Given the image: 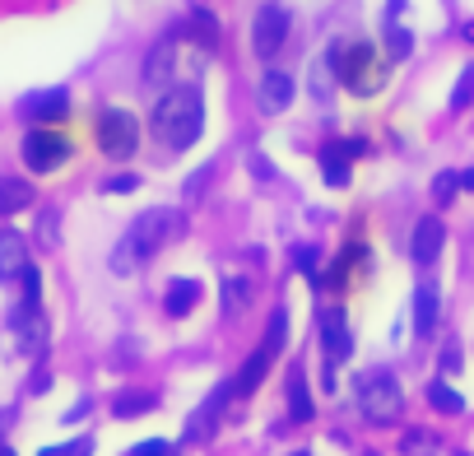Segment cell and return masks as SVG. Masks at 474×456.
<instances>
[{
    "label": "cell",
    "instance_id": "obj_1",
    "mask_svg": "<svg viewBox=\"0 0 474 456\" xmlns=\"http://www.w3.org/2000/svg\"><path fill=\"white\" fill-rule=\"evenodd\" d=\"M181 233H187V219H181V210H173V205H154V210H144L131 233L116 242L112 252V275H135L144 261H154L168 242H177Z\"/></svg>",
    "mask_w": 474,
    "mask_h": 456
},
{
    "label": "cell",
    "instance_id": "obj_2",
    "mask_svg": "<svg viewBox=\"0 0 474 456\" xmlns=\"http://www.w3.org/2000/svg\"><path fill=\"white\" fill-rule=\"evenodd\" d=\"M149 126L168 150H177V154L191 150V144L200 140V131H205V94H200V85H173L154 102Z\"/></svg>",
    "mask_w": 474,
    "mask_h": 456
},
{
    "label": "cell",
    "instance_id": "obj_3",
    "mask_svg": "<svg viewBox=\"0 0 474 456\" xmlns=\"http://www.w3.org/2000/svg\"><path fill=\"white\" fill-rule=\"evenodd\" d=\"M325 61H331V70L344 89L354 94H377L382 75H377V47L367 43V37H335L331 47H325Z\"/></svg>",
    "mask_w": 474,
    "mask_h": 456
},
{
    "label": "cell",
    "instance_id": "obj_4",
    "mask_svg": "<svg viewBox=\"0 0 474 456\" xmlns=\"http://www.w3.org/2000/svg\"><path fill=\"white\" fill-rule=\"evenodd\" d=\"M354 396H358V414L367 424H396L400 419V410H405V391L396 382V372H386V368H373V372H358V387H354Z\"/></svg>",
    "mask_w": 474,
    "mask_h": 456
},
{
    "label": "cell",
    "instance_id": "obj_5",
    "mask_svg": "<svg viewBox=\"0 0 474 456\" xmlns=\"http://www.w3.org/2000/svg\"><path fill=\"white\" fill-rule=\"evenodd\" d=\"M284 340H288V307H275V313H270V326H265L261 349H256V354L237 368V378H233V396H252V391L265 382V372H270V363L279 359Z\"/></svg>",
    "mask_w": 474,
    "mask_h": 456
},
{
    "label": "cell",
    "instance_id": "obj_6",
    "mask_svg": "<svg viewBox=\"0 0 474 456\" xmlns=\"http://www.w3.org/2000/svg\"><path fill=\"white\" fill-rule=\"evenodd\" d=\"M98 150L108 159H131L140 150V121L126 108H102L98 112Z\"/></svg>",
    "mask_w": 474,
    "mask_h": 456
},
{
    "label": "cell",
    "instance_id": "obj_7",
    "mask_svg": "<svg viewBox=\"0 0 474 456\" xmlns=\"http://www.w3.org/2000/svg\"><path fill=\"white\" fill-rule=\"evenodd\" d=\"M19 154H24L28 173H56L60 163L70 159V140L60 131H52V126H33L24 135V144H19Z\"/></svg>",
    "mask_w": 474,
    "mask_h": 456
},
{
    "label": "cell",
    "instance_id": "obj_8",
    "mask_svg": "<svg viewBox=\"0 0 474 456\" xmlns=\"http://www.w3.org/2000/svg\"><path fill=\"white\" fill-rule=\"evenodd\" d=\"M187 43V33H181V24L177 28H168L158 37V43L149 47V56H144V70H140V79H144V89H168L173 79H177V47Z\"/></svg>",
    "mask_w": 474,
    "mask_h": 456
},
{
    "label": "cell",
    "instance_id": "obj_9",
    "mask_svg": "<svg viewBox=\"0 0 474 456\" xmlns=\"http://www.w3.org/2000/svg\"><path fill=\"white\" fill-rule=\"evenodd\" d=\"M288 28H293V14H288L284 5H261L256 19H252V52L261 61L279 56V47L288 43Z\"/></svg>",
    "mask_w": 474,
    "mask_h": 456
},
{
    "label": "cell",
    "instance_id": "obj_10",
    "mask_svg": "<svg viewBox=\"0 0 474 456\" xmlns=\"http://www.w3.org/2000/svg\"><path fill=\"white\" fill-rule=\"evenodd\" d=\"M349 354H354V330H349L344 307H325L321 313V363L340 368Z\"/></svg>",
    "mask_w": 474,
    "mask_h": 456
},
{
    "label": "cell",
    "instance_id": "obj_11",
    "mask_svg": "<svg viewBox=\"0 0 474 456\" xmlns=\"http://www.w3.org/2000/svg\"><path fill=\"white\" fill-rule=\"evenodd\" d=\"M358 154H367L363 140H331V144H321L317 163H321L325 186H349V177H354V168H349V163H354Z\"/></svg>",
    "mask_w": 474,
    "mask_h": 456
},
{
    "label": "cell",
    "instance_id": "obj_12",
    "mask_svg": "<svg viewBox=\"0 0 474 456\" xmlns=\"http://www.w3.org/2000/svg\"><path fill=\"white\" fill-rule=\"evenodd\" d=\"M19 117L33 121V126H56V121L70 117V89H37L19 102Z\"/></svg>",
    "mask_w": 474,
    "mask_h": 456
},
{
    "label": "cell",
    "instance_id": "obj_13",
    "mask_svg": "<svg viewBox=\"0 0 474 456\" xmlns=\"http://www.w3.org/2000/svg\"><path fill=\"white\" fill-rule=\"evenodd\" d=\"M293 94H298L293 75L270 66V70L261 75V85H256V108H261L265 117H279V112H288V102H293Z\"/></svg>",
    "mask_w": 474,
    "mask_h": 456
},
{
    "label": "cell",
    "instance_id": "obj_14",
    "mask_svg": "<svg viewBox=\"0 0 474 456\" xmlns=\"http://www.w3.org/2000/svg\"><path fill=\"white\" fill-rule=\"evenodd\" d=\"M10 330L19 336V349H24V354H43V345H47V317H43V307L19 303L14 313H10Z\"/></svg>",
    "mask_w": 474,
    "mask_h": 456
},
{
    "label": "cell",
    "instance_id": "obj_15",
    "mask_svg": "<svg viewBox=\"0 0 474 456\" xmlns=\"http://www.w3.org/2000/svg\"><path fill=\"white\" fill-rule=\"evenodd\" d=\"M442 247H446V228L438 215H423L414 224V238H409V256H414V265H432L442 256Z\"/></svg>",
    "mask_w": 474,
    "mask_h": 456
},
{
    "label": "cell",
    "instance_id": "obj_16",
    "mask_svg": "<svg viewBox=\"0 0 474 456\" xmlns=\"http://www.w3.org/2000/svg\"><path fill=\"white\" fill-rule=\"evenodd\" d=\"M28 242L24 233H14V228H0V284H10L28 271Z\"/></svg>",
    "mask_w": 474,
    "mask_h": 456
},
{
    "label": "cell",
    "instance_id": "obj_17",
    "mask_svg": "<svg viewBox=\"0 0 474 456\" xmlns=\"http://www.w3.org/2000/svg\"><path fill=\"white\" fill-rule=\"evenodd\" d=\"M200 298H205V284L200 280H173L168 294H163V307H168V317H191Z\"/></svg>",
    "mask_w": 474,
    "mask_h": 456
},
{
    "label": "cell",
    "instance_id": "obj_18",
    "mask_svg": "<svg viewBox=\"0 0 474 456\" xmlns=\"http://www.w3.org/2000/svg\"><path fill=\"white\" fill-rule=\"evenodd\" d=\"M181 33H187L200 52H214V47H219V19H214V10L196 5V10L187 14V24H181Z\"/></svg>",
    "mask_w": 474,
    "mask_h": 456
},
{
    "label": "cell",
    "instance_id": "obj_19",
    "mask_svg": "<svg viewBox=\"0 0 474 456\" xmlns=\"http://www.w3.org/2000/svg\"><path fill=\"white\" fill-rule=\"evenodd\" d=\"M438 313H442V294L432 284H423L414 294V330L423 340H432V330H438Z\"/></svg>",
    "mask_w": 474,
    "mask_h": 456
},
{
    "label": "cell",
    "instance_id": "obj_20",
    "mask_svg": "<svg viewBox=\"0 0 474 456\" xmlns=\"http://www.w3.org/2000/svg\"><path fill=\"white\" fill-rule=\"evenodd\" d=\"M284 396H288V419H293V424H307L317 414L312 396H307V378H302L298 368H288V391H284Z\"/></svg>",
    "mask_w": 474,
    "mask_h": 456
},
{
    "label": "cell",
    "instance_id": "obj_21",
    "mask_svg": "<svg viewBox=\"0 0 474 456\" xmlns=\"http://www.w3.org/2000/svg\"><path fill=\"white\" fill-rule=\"evenodd\" d=\"M28 205H33V186L24 177H0V219L28 210Z\"/></svg>",
    "mask_w": 474,
    "mask_h": 456
},
{
    "label": "cell",
    "instance_id": "obj_22",
    "mask_svg": "<svg viewBox=\"0 0 474 456\" xmlns=\"http://www.w3.org/2000/svg\"><path fill=\"white\" fill-rule=\"evenodd\" d=\"M154 405H158L154 391H121V396L112 401V414L116 419H135V414H149Z\"/></svg>",
    "mask_w": 474,
    "mask_h": 456
},
{
    "label": "cell",
    "instance_id": "obj_23",
    "mask_svg": "<svg viewBox=\"0 0 474 456\" xmlns=\"http://www.w3.org/2000/svg\"><path fill=\"white\" fill-rule=\"evenodd\" d=\"M246 303H252V280H246V275H229V280H223V313L237 317Z\"/></svg>",
    "mask_w": 474,
    "mask_h": 456
},
{
    "label": "cell",
    "instance_id": "obj_24",
    "mask_svg": "<svg viewBox=\"0 0 474 456\" xmlns=\"http://www.w3.org/2000/svg\"><path fill=\"white\" fill-rule=\"evenodd\" d=\"M428 405L438 410V414H461V410H465L461 391H451L446 382H428Z\"/></svg>",
    "mask_w": 474,
    "mask_h": 456
},
{
    "label": "cell",
    "instance_id": "obj_25",
    "mask_svg": "<svg viewBox=\"0 0 474 456\" xmlns=\"http://www.w3.org/2000/svg\"><path fill=\"white\" fill-rule=\"evenodd\" d=\"M409 52H414V33L400 28V24H386V56L390 61H405Z\"/></svg>",
    "mask_w": 474,
    "mask_h": 456
},
{
    "label": "cell",
    "instance_id": "obj_26",
    "mask_svg": "<svg viewBox=\"0 0 474 456\" xmlns=\"http://www.w3.org/2000/svg\"><path fill=\"white\" fill-rule=\"evenodd\" d=\"M331 89H335V70H331V61H325V56H317V66H312V98L325 102Z\"/></svg>",
    "mask_w": 474,
    "mask_h": 456
},
{
    "label": "cell",
    "instance_id": "obj_27",
    "mask_svg": "<svg viewBox=\"0 0 474 456\" xmlns=\"http://www.w3.org/2000/svg\"><path fill=\"white\" fill-rule=\"evenodd\" d=\"M358 256H363V247H358V242H349V247H344V252L335 256V265H331V275H325L321 284H331V289H340V284H344V275H349V265H354Z\"/></svg>",
    "mask_w": 474,
    "mask_h": 456
},
{
    "label": "cell",
    "instance_id": "obj_28",
    "mask_svg": "<svg viewBox=\"0 0 474 456\" xmlns=\"http://www.w3.org/2000/svg\"><path fill=\"white\" fill-rule=\"evenodd\" d=\"M456 191H461V173H438V177H432V200H438V205H451Z\"/></svg>",
    "mask_w": 474,
    "mask_h": 456
},
{
    "label": "cell",
    "instance_id": "obj_29",
    "mask_svg": "<svg viewBox=\"0 0 474 456\" xmlns=\"http://www.w3.org/2000/svg\"><path fill=\"white\" fill-rule=\"evenodd\" d=\"M470 102H474V66H465V70H461L456 94H451V112H465Z\"/></svg>",
    "mask_w": 474,
    "mask_h": 456
},
{
    "label": "cell",
    "instance_id": "obj_30",
    "mask_svg": "<svg viewBox=\"0 0 474 456\" xmlns=\"http://www.w3.org/2000/svg\"><path fill=\"white\" fill-rule=\"evenodd\" d=\"M19 280H24V298H19V303H28V307H43V271H37V265H28V271L19 275Z\"/></svg>",
    "mask_w": 474,
    "mask_h": 456
},
{
    "label": "cell",
    "instance_id": "obj_31",
    "mask_svg": "<svg viewBox=\"0 0 474 456\" xmlns=\"http://www.w3.org/2000/svg\"><path fill=\"white\" fill-rule=\"evenodd\" d=\"M293 265H298V271L312 280V284H321V275H317V247H298V252H293Z\"/></svg>",
    "mask_w": 474,
    "mask_h": 456
},
{
    "label": "cell",
    "instance_id": "obj_32",
    "mask_svg": "<svg viewBox=\"0 0 474 456\" xmlns=\"http://www.w3.org/2000/svg\"><path fill=\"white\" fill-rule=\"evenodd\" d=\"M135 186H140L135 173H116V177L102 182V191H108V196H126V191H135Z\"/></svg>",
    "mask_w": 474,
    "mask_h": 456
},
{
    "label": "cell",
    "instance_id": "obj_33",
    "mask_svg": "<svg viewBox=\"0 0 474 456\" xmlns=\"http://www.w3.org/2000/svg\"><path fill=\"white\" fill-rule=\"evenodd\" d=\"M246 168H252V173H256L261 182H275V163L265 159L261 150H252V154H246Z\"/></svg>",
    "mask_w": 474,
    "mask_h": 456
},
{
    "label": "cell",
    "instance_id": "obj_34",
    "mask_svg": "<svg viewBox=\"0 0 474 456\" xmlns=\"http://www.w3.org/2000/svg\"><path fill=\"white\" fill-rule=\"evenodd\" d=\"M456 368H461V345L446 340V345H442V372H456Z\"/></svg>",
    "mask_w": 474,
    "mask_h": 456
},
{
    "label": "cell",
    "instance_id": "obj_35",
    "mask_svg": "<svg viewBox=\"0 0 474 456\" xmlns=\"http://www.w3.org/2000/svg\"><path fill=\"white\" fill-rule=\"evenodd\" d=\"M210 177H214V163H205V168H200V173H196V177H191V182H187V196H191V200H196V196H200V191H205V182H210Z\"/></svg>",
    "mask_w": 474,
    "mask_h": 456
},
{
    "label": "cell",
    "instance_id": "obj_36",
    "mask_svg": "<svg viewBox=\"0 0 474 456\" xmlns=\"http://www.w3.org/2000/svg\"><path fill=\"white\" fill-rule=\"evenodd\" d=\"M131 456H168V443H163V438H149V443H140Z\"/></svg>",
    "mask_w": 474,
    "mask_h": 456
},
{
    "label": "cell",
    "instance_id": "obj_37",
    "mask_svg": "<svg viewBox=\"0 0 474 456\" xmlns=\"http://www.w3.org/2000/svg\"><path fill=\"white\" fill-rule=\"evenodd\" d=\"M60 456H93V438H75V443H66V452Z\"/></svg>",
    "mask_w": 474,
    "mask_h": 456
},
{
    "label": "cell",
    "instance_id": "obj_38",
    "mask_svg": "<svg viewBox=\"0 0 474 456\" xmlns=\"http://www.w3.org/2000/svg\"><path fill=\"white\" fill-rule=\"evenodd\" d=\"M405 452H432V443H428V433H409V438H405Z\"/></svg>",
    "mask_w": 474,
    "mask_h": 456
},
{
    "label": "cell",
    "instance_id": "obj_39",
    "mask_svg": "<svg viewBox=\"0 0 474 456\" xmlns=\"http://www.w3.org/2000/svg\"><path fill=\"white\" fill-rule=\"evenodd\" d=\"M37 238H43V242H56V210L43 215V228H37Z\"/></svg>",
    "mask_w": 474,
    "mask_h": 456
},
{
    "label": "cell",
    "instance_id": "obj_40",
    "mask_svg": "<svg viewBox=\"0 0 474 456\" xmlns=\"http://www.w3.org/2000/svg\"><path fill=\"white\" fill-rule=\"evenodd\" d=\"M405 5H409V0H386V24H400Z\"/></svg>",
    "mask_w": 474,
    "mask_h": 456
},
{
    "label": "cell",
    "instance_id": "obj_41",
    "mask_svg": "<svg viewBox=\"0 0 474 456\" xmlns=\"http://www.w3.org/2000/svg\"><path fill=\"white\" fill-rule=\"evenodd\" d=\"M47 387H52V372H47V368H37V378H33V387H28V391H33V396H43Z\"/></svg>",
    "mask_w": 474,
    "mask_h": 456
},
{
    "label": "cell",
    "instance_id": "obj_42",
    "mask_svg": "<svg viewBox=\"0 0 474 456\" xmlns=\"http://www.w3.org/2000/svg\"><path fill=\"white\" fill-rule=\"evenodd\" d=\"M461 191H474V168H465V173H461Z\"/></svg>",
    "mask_w": 474,
    "mask_h": 456
},
{
    "label": "cell",
    "instance_id": "obj_43",
    "mask_svg": "<svg viewBox=\"0 0 474 456\" xmlns=\"http://www.w3.org/2000/svg\"><path fill=\"white\" fill-rule=\"evenodd\" d=\"M461 37H465V43H474V19H470V24H461Z\"/></svg>",
    "mask_w": 474,
    "mask_h": 456
},
{
    "label": "cell",
    "instance_id": "obj_44",
    "mask_svg": "<svg viewBox=\"0 0 474 456\" xmlns=\"http://www.w3.org/2000/svg\"><path fill=\"white\" fill-rule=\"evenodd\" d=\"M60 452H66V447H43V456H60Z\"/></svg>",
    "mask_w": 474,
    "mask_h": 456
},
{
    "label": "cell",
    "instance_id": "obj_45",
    "mask_svg": "<svg viewBox=\"0 0 474 456\" xmlns=\"http://www.w3.org/2000/svg\"><path fill=\"white\" fill-rule=\"evenodd\" d=\"M0 456H14V447H10V443H0Z\"/></svg>",
    "mask_w": 474,
    "mask_h": 456
},
{
    "label": "cell",
    "instance_id": "obj_46",
    "mask_svg": "<svg viewBox=\"0 0 474 456\" xmlns=\"http://www.w3.org/2000/svg\"><path fill=\"white\" fill-rule=\"evenodd\" d=\"M363 456H377V452H363Z\"/></svg>",
    "mask_w": 474,
    "mask_h": 456
}]
</instances>
